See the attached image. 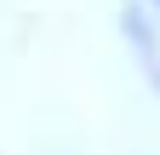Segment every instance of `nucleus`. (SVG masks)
<instances>
[{
    "instance_id": "1",
    "label": "nucleus",
    "mask_w": 160,
    "mask_h": 155,
    "mask_svg": "<svg viewBox=\"0 0 160 155\" xmlns=\"http://www.w3.org/2000/svg\"><path fill=\"white\" fill-rule=\"evenodd\" d=\"M143 69H149V81H154V92H160V46L143 52Z\"/></svg>"
},
{
    "instance_id": "2",
    "label": "nucleus",
    "mask_w": 160,
    "mask_h": 155,
    "mask_svg": "<svg viewBox=\"0 0 160 155\" xmlns=\"http://www.w3.org/2000/svg\"><path fill=\"white\" fill-rule=\"evenodd\" d=\"M143 6H149V12H154V17H160V0H143Z\"/></svg>"
}]
</instances>
